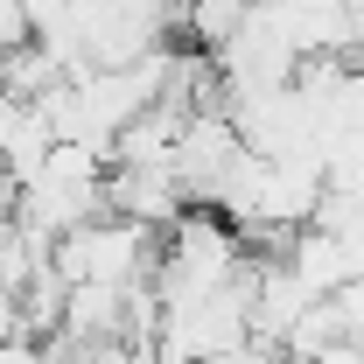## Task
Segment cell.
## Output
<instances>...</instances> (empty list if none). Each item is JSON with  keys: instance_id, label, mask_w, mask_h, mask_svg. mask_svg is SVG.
<instances>
[{"instance_id": "6da1fadb", "label": "cell", "mask_w": 364, "mask_h": 364, "mask_svg": "<svg viewBox=\"0 0 364 364\" xmlns=\"http://www.w3.org/2000/svg\"><path fill=\"white\" fill-rule=\"evenodd\" d=\"M154 238H161V231L98 210L85 225H70L63 238H49V267L63 273L70 287H77V280H134V273H154V259H161Z\"/></svg>"}, {"instance_id": "7a4b0ae2", "label": "cell", "mask_w": 364, "mask_h": 364, "mask_svg": "<svg viewBox=\"0 0 364 364\" xmlns=\"http://www.w3.org/2000/svg\"><path fill=\"white\" fill-rule=\"evenodd\" d=\"M182 203H189V196H182L176 161H119V168H105V210H112V218H134V225H147V231H168Z\"/></svg>"}, {"instance_id": "3957f363", "label": "cell", "mask_w": 364, "mask_h": 364, "mask_svg": "<svg viewBox=\"0 0 364 364\" xmlns=\"http://www.w3.org/2000/svg\"><path fill=\"white\" fill-rule=\"evenodd\" d=\"M280 267L294 273L309 294H336L343 280H358V273H364V259L350 252V238H336V231H322V225H301L294 238H287Z\"/></svg>"}, {"instance_id": "277c9868", "label": "cell", "mask_w": 364, "mask_h": 364, "mask_svg": "<svg viewBox=\"0 0 364 364\" xmlns=\"http://www.w3.org/2000/svg\"><path fill=\"white\" fill-rule=\"evenodd\" d=\"M49 119H43V105L36 98H14V91H0V168L14 182H28L36 168H43V154H49Z\"/></svg>"}, {"instance_id": "5b68a950", "label": "cell", "mask_w": 364, "mask_h": 364, "mask_svg": "<svg viewBox=\"0 0 364 364\" xmlns=\"http://www.w3.org/2000/svg\"><path fill=\"white\" fill-rule=\"evenodd\" d=\"M273 21L287 28L294 56L309 49H350V0H267Z\"/></svg>"}, {"instance_id": "8992f818", "label": "cell", "mask_w": 364, "mask_h": 364, "mask_svg": "<svg viewBox=\"0 0 364 364\" xmlns=\"http://www.w3.org/2000/svg\"><path fill=\"white\" fill-rule=\"evenodd\" d=\"M245 7H252V0H189V7H182V36H189L196 49H210V56H218V49L238 36Z\"/></svg>"}, {"instance_id": "52a82bcc", "label": "cell", "mask_w": 364, "mask_h": 364, "mask_svg": "<svg viewBox=\"0 0 364 364\" xmlns=\"http://www.w3.org/2000/svg\"><path fill=\"white\" fill-rule=\"evenodd\" d=\"M36 36V0H0V49Z\"/></svg>"}, {"instance_id": "ba28073f", "label": "cell", "mask_w": 364, "mask_h": 364, "mask_svg": "<svg viewBox=\"0 0 364 364\" xmlns=\"http://www.w3.org/2000/svg\"><path fill=\"white\" fill-rule=\"evenodd\" d=\"M316 364H364V350L350 343V336H329V343L316 350Z\"/></svg>"}]
</instances>
